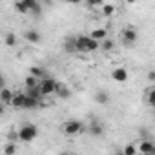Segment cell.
I'll return each instance as SVG.
<instances>
[{"label": "cell", "mask_w": 155, "mask_h": 155, "mask_svg": "<svg viewBox=\"0 0 155 155\" xmlns=\"http://www.w3.org/2000/svg\"><path fill=\"white\" fill-rule=\"evenodd\" d=\"M57 84H58V82H57L55 79H51V77H48V79L40 81V84H38V90H40L42 97H48V95L55 93V90H57Z\"/></svg>", "instance_id": "obj_4"}, {"label": "cell", "mask_w": 155, "mask_h": 155, "mask_svg": "<svg viewBox=\"0 0 155 155\" xmlns=\"http://www.w3.org/2000/svg\"><path fill=\"white\" fill-rule=\"evenodd\" d=\"M66 46V51H69V53H73V51H77V37H71V38H66V42H64Z\"/></svg>", "instance_id": "obj_17"}, {"label": "cell", "mask_w": 155, "mask_h": 155, "mask_svg": "<svg viewBox=\"0 0 155 155\" xmlns=\"http://www.w3.org/2000/svg\"><path fill=\"white\" fill-rule=\"evenodd\" d=\"M24 84H26V90H33V88H38L40 81L35 79V77H31V75H28V77H26V81H24Z\"/></svg>", "instance_id": "obj_16"}, {"label": "cell", "mask_w": 155, "mask_h": 155, "mask_svg": "<svg viewBox=\"0 0 155 155\" xmlns=\"http://www.w3.org/2000/svg\"><path fill=\"white\" fill-rule=\"evenodd\" d=\"M24 104H26V91H15L11 106L13 108H24Z\"/></svg>", "instance_id": "obj_13"}, {"label": "cell", "mask_w": 155, "mask_h": 155, "mask_svg": "<svg viewBox=\"0 0 155 155\" xmlns=\"http://www.w3.org/2000/svg\"><path fill=\"white\" fill-rule=\"evenodd\" d=\"M101 13H102L104 17H111V15L115 13V6H113V4H106V2H104V6L101 8Z\"/></svg>", "instance_id": "obj_19"}, {"label": "cell", "mask_w": 155, "mask_h": 155, "mask_svg": "<svg viewBox=\"0 0 155 155\" xmlns=\"http://www.w3.org/2000/svg\"><path fill=\"white\" fill-rule=\"evenodd\" d=\"M15 9H17V11H18V13H22V15H28V13H29V11H28V8H26V4H24V2H17V4H15Z\"/></svg>", "instance_id": "obj_25"}, {"label": "cell", "mask_w": 155, "mask_h": 155, "mask_svg": "<svg viewBox=\"0 0 155 155\" xmlns=\"http://www.w3.org/2000/svg\"><path fill=\"white\" fill-rule=\"evenodd\" d=\"M90 37H91L93 40H97V42L101 44V42H104V40L108 38V31H106L104 28H97V29H93V31L90 33Z\"/></svg>", "instance_id": "obj_10"}, {"label": "cell", "mask_w": 155, "mask_h": 155, "mask_svg": "<svg viewBox=\"0 0 155 155\" xmlns=\"http://www.w3.org/2000/svg\"><path fill=\"white\" fill-rule=\"evenodd\" d=\"M13 97H15V91H11L9 88H2V90H0V102H2V106H11Z\"/></svg>", "instance_id": "obj_6"}, {"label": "cell", "mask_w": 155, "mask_h": 155, "mask_svg": "<svg viewBox=\"0 0 155 155\" xmlns=\"http://www.w3.org/2000/svg\"><path fill=\"white\" fill-rule=\"evenodd\" d=\"M17 153V142H8L4 146V155H15Z\"/></svg>", "instance_id": "obj_21"}, {"label": "cell", "mask_w": 155, "mask_h": 155, "mask_svg": "<svg viewBox=\"0 0 155 155\" xmlns=\"http://www.w3.org/2000/svg\"><path fill=\"white\" fill-rule=\"evenodd\" d=\"M111 79H113L115 82H126V81H128V71H126L124 68H115V69L111 71Z\"/></svg>", "instance_id": "obj_7"}, {"label": "cell", "mask_w": 155, "mask_h": 155, "mask_svg": "<svg viewBox=\"0 0 155 155\" xmlns=\"http://www.w3.org/2000/svg\"><path fill=\"white\" fill-rule=\"evenodd\" d=\"M101 48H102V51H111L115 48V42L111 38H106L104 42H101Z\"/></svg>", "instance_id": "obj_24"}, {"label": "cell", "mask_w": 155, "mask_h": 155, "mask_svg": "<svg viewBox=\"0 0 155 155\" xmlns=\"http://www.w3.org/2000/svg\"><path fill=\"white\" fill-rule=\"evenodd\" d=\"M84 131V124L79 122V120H68L64 126H62V133L68 135V137H75Z\"/></svg>", "instance_id": "obj_2"}, {"label": "cell", "mask_w": 155, "mask_h": 155, "mask_svg": "<svg viewBox=\"0 0 155 155\" xmlns=\"http://www.w3.org/2000/svg\"><path fill=\"white\" fill-rule=\"evenodd\" d=\"M8 139H9V142H17V140H20L18 131H9V133H8Z\"/></svg>", "instance_id": "obj_26"}, {"label": "cell", "mask_w": 155, "mask_h": 155, "mask_svg": "<svg viewBox=\"0 0 155 155\" xmlns=\"http://www.w3.org/2000/svg\"><path fill=\"white\" fill-rule=\"evenodd\" d=\"M148 81H151V82H155V69L148 73Z\"/></svg>", "instance_id": "obj_27"}, {"label": "cell", "mask_w": 155, "mask_h": 155, "mask_svg": "<svg viewBox=\"0 0 155 155\" xmlns=\"http://www.w3.org/2000/svg\"><path fill=\"white\" fill-rule=\"evenodd\" d=\"M137 148H139V153H153L155 151V144L150 139H142Z\"/></svg>", "instance_id": "obj_8"}, {"label": "cell", "mask_w": 155, "mask_h": 155, "mask_svg": "<svg viewBox=\"0 0 155 155\" xmlns=\"http://www.w3.org/2000/svg\"><path fill=\"white\" fill-rule=\"evenodd\" d=\"M120 155H124V153H120Z\"/></svg>", "instance_id": "obj_30"}, {"label": "cell", "mask_w": 155, "mask_h": 155, "mask_svg": "<svg viewBox=\"0 0 155 155\" xmlns=\"http://www.w3.org/2000/svg\"><path fill=\"white\" fill-rule=\"evenodd\" d=\"M137 151H139V148H137L135 144H126L124 150H122L124 155H137Z\"/></svg>", "instance_id": "obj_22"}, {"label": "cell", "mask_w": 155, "mask_h": 155, "mask_svg": "<svg viewBox=\"0 0 155 155\" xmlns=\"http://www.w3.org/2000/svg\"><path fill=\"white\" fill-rule=\"evenodd\" d=\"M140 155H153V153H140Z\"/></svg>", "instance_id": "obj_29"}, {"label": "cell", "mask_w": 155, "mask_h": 155, "mask_svg": "<svg viewBox=\"0 0 155 155\" xmlns=\"http://www.w3.org/2000/svg\"><path fill=\"white\" fill-rule=\"evenodd\" d=\"M58 155H73V153H71V151H60Z\"/></svg>", "instance_id": "obj_28"}, {"label": "cell", "mask_w": 155, "mask_h": 155, "mask_svg": "<svg viewBox=\"0 0 155 155\" xmlns=\"http://www.w3.org/2000/svg\"><path fill=\"white\" fill-rule=\"evenodd\" d=\"M4 42H6V46L13 48V46L17 44V37H15V33H8V35L4 37Z\"/></svg>", "instance_id": "obj_23"}, {"label": "cell", "mask_w": 155, "mask_h": 155, "mask_svg": "<svg viewBox=\"0 0 155 155\" xmlns=\"http://www.w3.org/2000/svg\"><path fill=\"white\" fill-rule=\"evenodd\" d=\"M146 101H148V104L155 110V86L148 88V91H146Z\"/></svg>", "instance_id": "obj_18"}, {"label": "cell", "mask_w": 155, "mask_h": 155, "mask_svg": "<svg viewBox=\"0 0 155 155\" xmlns=\"http://www.w3.org/2000/svg\"><path fill=\"white\" fill-rule=\"evenodd\" d=\"M24 38H26L29 44H38V42H40V33L35 31V29H29V31L24 33Z\"/></svg>", "instance_id": "obj_14"}, {"label": "cell", "mask_w": 155, "mask_h": 155, "mask_svg": "<svg viewBox=\"0 0 155 155\" xmlns=\"http://www.w3.org/2000/svg\"><path fill=\"white\" fill-rule=\"evenodd\" d=\"M88 131H90L91 135H95V137H101V135L104 133V126H102L99 120H95V119H93V120L90 122V128H88Z\"/></svg>", "instance_id": "obj_11"}, {"label": "cell", "mask_w": 155, "mask_h": 155, "mask_svg": "<svg viewBox=\"0 0 155 155\" xmlns=\"http://www.w3.org/2000/svg\"><path fill=\"white\" fill-rule=\"evenodd\" d=\"M37 133H38V130H37L35 124H24V126L18 130V137H20L22 142H31V140H35Z\"/></svg>", "instance_id": "obj_3"}, {"label": "cell", "mask_w": 155, "mask_h": 155, "mask_svg": "<svg viewBox=\"0 0 155 155\" xmlns=\"http://www.w3.org/2000/svg\"><path fill=\"white\" fill-rule=\"evenodd\" d=\"M99 48H101V44L97 40H93L90 35L77 37V51H81V53H91V51H95Z\"/></svg>", "instance_id": "obj_1"}, {"label": "cell", "mask_w": 155, "mask_h": 155, "mask_svg": "<svg viewBox=\"0 0 155 155\" xmlns=\"http://www.w3.org/2000/svg\"><path fill=\"white\" fill-rule=\"evenodd\" d=\"M55 95H57L58 99H62V101H66V99H69V97H71V90H69L68 86H64V84H57V90H55Z\"/></svg>", "instance_id": "obj_12"}, {"label": "cell", "mask_w": 155, "mask_h": 155, "mask_svg": "<svg viewBox=\"0 0 155 155\" xmlns=\"http://www.w3.org/2000/svg\"><path fill=\"white\" fill-rule=\"evenodd\" d=\"M38 104H40V101L31 99V97H28V95H26V104H24V108H26V110H33V108H37Z\"/></svg>", "instance_id": "obj_20"}, {"label": "cell", "mask_w": 155, "mask_h": 155, "mask_svg": "<svg viewBox=\"0 0 155 155\" xmlns=\"http://www.w3.org/2000/svg\"><path fill=\"white\" fill-rule=\"evenodd\" d=\"M29 75H31V77H35V79H38V81L48 79L46 69H44V68H40V66H31V68H29Z\"/></svg>", "instance_id": "obj_9"}, {"label": "cell", "mask_w": 155, "mask_h": 155, "mask_svg": "<svg viewBox=\"0 0 155 155\" xmlns=\"http://www.w3.org/2000/svg\"><path fill=\"white\" fill-rule=\"evenodd\" d=\"M95 102H97V104H101V106H104V104H108V102H110V95H108L106 91L99 90V91L95 93Z\"/></svg>", "instance_id": "obj_15"}, {"label": "cell", "mask_w": 155, "mask_h": 155, "mask_svg": "<svg viewBox=\"0 0 155 155\" xmlns=\"http://www.w3.org/2000/svg\"><path fill=\"white\" fill-rule=\"evenodd\" d=\"M120 37H122V42L126 46H131L137 40V31H135V28H124L122 33H120Z\"/></svg>", "instance_id": "obj_5"}]
</instances>
